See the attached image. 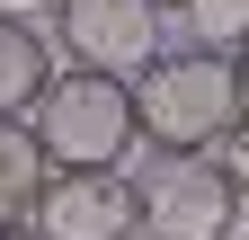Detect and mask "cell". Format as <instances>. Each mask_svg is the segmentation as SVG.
<instances>
[{
	"mask_svg": "<svg viewBox=\"0 0 249 240\" xmlns=\"http://www.w3.org/2000/svg\"><path fill=\"white\" fill-rule=\"evenodd\" d=\"M240 116H249V98H240L231 53L160 45V53L134 71V134H142L160 160H213Z\"/></svg>",
	"mask_w": 249,
	"mask_h": 240,
	"instance_id": "obj_1",
	"label": "cell"
},
{
	"mask_svg": "<svg viewBox=\"0 0 249 240\" xmlns=\"http://www.w3.org/2000/svg\"><path fill=\"white\" fill-rule=\"evenodd\" d=\"M36 142L53 169H124V152H134V80L116 71H53V89L36 98Z\"/></svg>",
	"mask_w": 249,
	"mask_h": 240,
	"instance_id": "obj_2",
	"label": "cell"
},
{
	"mask_svg": "<svg viewBox=\"0 0 249 240\" xmlns=\"http://www.w3.org/2000/svg\"><path fill=\"white\" fill-rule=\"evenodd\" d=\"M36 240H134L142 231V178L124 169H53L45 196L27 205Z\"/></svg>",
	"mask_w": 249,
	"mask_h": 240,
	"instance_id": "obj_3",
	"label": "cell"
},
{
	"mask_svg": "<svg viewBox=\"0 0 249 240\" xmlns=\"http://www.w3.org/2000/svg\"><path fill=\"white\" fill-rule=\"evenodd\" d=\"M240 231V187L223 160H160L142 178V240H231Z\"/></svg>",
	"mask_w": 249,
	"mask_h": 240,
	"instance_id": "obj_4",
	"label": "cell"
},
{
	"mask_svg": "<svg viewBox=\"0 0 249 240\" xmlns=\"http://www.w3.org/2000/svg\"><path fill=\"white\" fill-rule=\"evenodd\" d=\"M45 27H53V53H71V71L134 80L160 53V9H142V0H62Z\"/></svg>",
	"mask_w": 249,
	"mask_h": 240,
	"instance_id": "obj_5",
	"label": "cell"
},
{
	"mask_svg": "<svg viewBox=\"0 0 249 240\" xmlns=\"http://www.w3.org/2000/svg\"><path fill=\"white\" fill-rule=\"evenodd\" d=\"M53 36L45 27H18V18H0V116H36V98L53 89Z\"/></svg>",
	"mask_w": 249,
	"mask_h": 240,
	"instance_id": "obj_6",
	"label": "cell"
},
{
	"mask_svg": "<svg viewBox=\"0 0 249 240\" xmlns=\"http://www.w3.org/2000/svg\"><path fill=\"white\" fill-rule=\"evenodd\" d=\"M45 178H53V160H45L36 125L27 116H0V223H27V205L45 196Z\"/></svg>",
	"mask_w": 249,
	"mask_h": 240,
	"instance_id": "obj_7",
	"label": "cell"
},
{
	"mask_svg": "<svg viewBox=\"0 0 249 240\" xmlns=\"http://www.w3.org/2000/svg\"><path fill=\"white\" fill-rule=\"evenodd\" d=\"M178 18H187V45H205V53L249 45V0H178Z\"/></svg>",
	"mask_w": 249,
	"mask_h": 240,
	"instance_id": "obj_8",
	"label": "cell"
},
{
	"mask_svg": "<svg viewBox=\"0 0 249 240\" xmlns=\"http://www.w3.org/2000/svg\"><path fill=\"white\" fill-rule=\"evenodd\" d=\"M213 160H223V178H231V187H240V205H249V116L223 134V152H213Z\"/></svg>",
	"mask_w": 249,
	"mask_h": 240,
	"instance_id": "obj_9",
	"label": "cell"
},
{
	"mask_svg": "<svg viewBox=\"0 0 249 240\" xmlns=\"http://www.w3.org/2000/svg\"><path fill=\"white\" fill-rule=\"evenodd\" d=\"M53 9H62V0H0V18H18V27H45Z\"/></svg>",
	"mask_w": 249,
	"mask_h": 240,
	"instance_id": "obj_10",
	"label": "cell"
},
{
	"mask_svg": "<svg viewBox=\"0 0 249 240\" xmlns=\"http://www.w3.org/2000/svg\"><path fill=\"white\" fill-rule=\"evenodd\" d=\"M231 71H240V98H249V45H240V53H231Z\"/></svg>",
	"mask_w": 249,
	"mask_h": 240,
	"instance_id": "obj_11",
	"label": "cell"
},
{
	"mask_svg": "<svg viewBox=\"0 0 249 240\" xmlns=\"http://www.w3.org/2000/svg\"><path fill=\"white\" fill-rule=\"evenodd\" d=\"M0 240H36V231H27V223H0Z\"/></svg>",
	"mask_w": 249,
	"mask_h": 240,
	"instance_id": "obj_12",
	"label": "cell"
},
{
	"mask_svg": "<svg viewBox=\"0 0 249 240\" xmlns=\"http://www.w3.org/2000/svg\"><path fill=\"white\" fill-rule=\"evenodd\" d=\"M142 9H178V0H142Z\"/></svg>",
	"mask_w": 249,
	"mask_h": 240,
	"instance_id": "obj_13",
	"label": "cell"
}]
</instances>
